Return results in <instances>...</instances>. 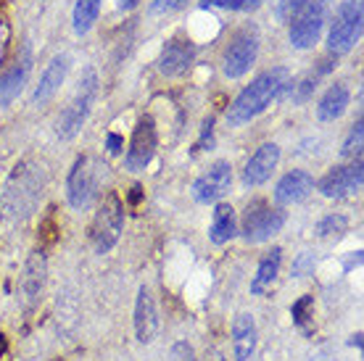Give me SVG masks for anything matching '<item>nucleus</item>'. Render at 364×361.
Masks as SVG:
<instances>
[{
  "mask_svg": "<svg viewBox=\"0 0 364 361\" xmlns=\"http://www.w3.org/2000/svg\"><path fill=\"white\" fill-rule=\"evenodd\" d=\"M29 66H32V58H29V48L24 45L21 55L14 61V66L9 72L0 74V106H11L18 98V92L24 90V85H27Z\"/></svg>",
  "mask_w": 364,
  "mask_h": 361,
  "instance_id": "obj_16",
  "label": "nucleus"
},
{
  "mask_svg": "<svg viewBox=\"0 0 364 361\" xmlns=\"http://www.w3.org/2000/svg\"><path fill=\"white\" fill-rule=\"evenodd\" d=\"M203 361H225V356H222L217 348H209V351H206V356H203Z\"/></svg>",
  "mask_w": 364,
  "mask_h": 361,
  "instance_id": "obj_36",
  "label": "nucleus"
},
{
  "mask_svg": "<svg viewBox=\"0 0 364 361\" xmlns=\"http://www.w3.org/2000/svg\"><path fill=\"white\" fill-rule=\"evenodd\" d=\"M277 163H280V145L264 143L251 158H248L246 169H243V185H246V188L264 185V182L272 177L274 169H277Z\"/></svg>",
  "mask_w": 364,
  "mask_h": 361,
  "instance_id": "obj_13",
  "label": "nucleus"
},
{
  "mask_svg": "<svg viewBox=\"0 0 364 361\" xmlns=\"http://www.w3.org/2000/svg\"><path fill=\"white\" fill-rule=\"evenodd\" d=\"M362 137H364V122L356 119L354 126H351V132H348V137H346V143L341 148V156H343V158H362Z\"/></svg>",
  "mask_w": 364,
  "mask_h": 361,
  "instance_id": "obj_26",
  "label": "nucleus"
},
{
  "mask_svg": "<svg viewBox=\"0 0 364 361\" xmlns=\"http://www.w3.org/2000/svg\"><path fill=\"white\" fill-rule=\"evenodd\" d=\"M328 69H330V66H325V69H319L317 74H309L306 80H301L299 85H293V87H296V90H293V100H296V103L309 100V95L314 92V87H317V77H319V74H325Z\"/></svg>",
  "mask_w": 364,
  "mask_h": 361,
  "instance_id": "obj_28",
  "label": "nucleus"
},
{
  "mask_svg": "<svg viewBox=\"0 0 364 361\" xmlns=\"http://www.w3.org/2000/svg\"><path fill=\"white\" fill-rule=\"evenodd\" d=\"M103 172H106V163H100L95 156H80L74 161L72 172L66 177V198L72 208L82 211L98 200Z\"/></svg>",
  "mask_w": 364,
  "mask_h": 361,
  "instance_id": "obj_2",
  "label": "nucleus"
},
{
  "mask_svg": "<svg viewBox=\"0 0 364 361\" xmlns=\"http://www.w3.org/2000/svg\"><path fill=\"white\" fill-rule=\"evenodd\" d=\"M311 266H314V259H311L309 253H301L299 262L293 264V274H296V277H304V274H306Z\"/></svg>",
  "mask_w": 364,
  "mask_h": 361,
  "instance_id": "obj_32",
  "label": "nucleus"
},
{
  "mask_svg": "<svg viewBox=\"0 0 364 361\" xmlns=\"http://www.w3.org/2000/svg\"><path fill=\"white\" fill-rule=\"evenodd\" d=\"M364 163L362 158H354L348 166H333L322 180L317 182V190L325 198H343L362 188Z\"/></svg>",
  "mask_w": 364,
  "mask_h": 361,
  "instance_id": "obj_10",
  "label": "nucleus"
},
{
  "mask_svg": "<svg viewBox=\"0 0 364 361\" xmlns=\"http://www.w3.org/2000/svg\"><path fill=\"white\" fill-rule=\"evenodd\" d=\"M95 95H98V74L92 72V69H87V72L80 77V87L74 92L72 103L66 106L61 119H58V129H55V132H58L61 140L77 137V132L82 129V124L87 122V117H90Z\"/></svg>",
  "mask_w": 364,
  "mask_h": 361,
  "instance_id": "obj_4",
  "label": "nucleus"
},
{
  "mask_svg": "<svg viewBox=\"0 0 364 361\" xmlns=\"http://www.w3.org/2000/svg\"><path fill=\"white\" fill-rule=\"evenodd\" d=\"M169 361H196V348L188 340H177L169 351Z\"/></svg>",
  "mask_w": 364,
  "mask_h": 361,
  "instance_id": "obj_29",
  "label": "nucleus"
},
{
  "mask_svg": "<svg viewBox=\"0 0 364 361\" xmlns=\"http://www.w3.org/2000/svg\"><path fill=\"white\" fill-rule=\"evenodd\" d=\"M100 3L103 0H77V6H74V32L77 35H87L92 29V24L98 21Z\"/></svg>",
  "mask_w": 364,
  "mask_h": 361,
  "instance_id": "obj_24",
  "label": "nucleus"
},
{
  "mask_svg": "<svg viewBox=\"0 0 364 361\" xmlns=\"http://www.w3.org/2000/svg\"><path fill=\"white\" fill-rule=\"evenodd\" d=\"M16 180H18V185H21V190H14V188L6 190V198H14V195H16V200L6 203V208L14 211V214H21V217H24V214L32 211L37 195H40L43 190H37V180L29 172H16Z\"/></svg>",
  "mask_w": 364,
  "mask_h": 361,
  "instance_id": "obj_21",
  "label": "nucleus"
},
{
  "mask_svg": "<svg viewBox=\"0 0 364 361\" xmlns=\"http://www.w3.org/2000/svg\"><path fill=\"white\" fill-rule=\"evenodd\" d=\"M232 185V166L230 161H217L209 166V172L200 174L198 180L193 182V200L196 203H217L219 198H225Z\"/></svg>",
  "mask_w": 364,
  "mask_h": 361,
  "instance_id": "obj_11",
  "label": "nucleus"
},
{
  "mask_svg": "<svg viewBox=\"0 0 364 361\" xmlns=\"http://www.w3.org/2000/svg\"><path fill=\"white\" fill-rule=\"evenodd\" d=\"M66 74H69V55L61 53L55 55L53 61L48 63V69L43 72V77H40V85H37L35 90V103L37 106H43V103H48V100L53 98L55 92H58V87L64 85Z\"/></svg>",
  "mask_w": 364,
  "mask_h": 361,
  "instance_id": "obj_19",
  "label": "nucleus"
},
{
  "mask_svg": "<svg viewBox=\"0 0 364 361\" xmlns=\"http://www.w3.org/2000/svg\"><path fill=\"white\" fill-rule=\"evenodd\" d=\"M330 0H301L291 16V45L296 50H309L319 43L322 27L328 21Z\"/></svg>",
  "mask_w": 364,
  "mask_h": 361,
  "instance_id": "obj_3",
  "label": "nucleus"
},
{
  "mask_svg": "<svg viewBox=\"0 0 364 361\" xmlns=\"http://www.w3.org/2000/svg\"><path fill=\"white\" fill-rule=\"evenodd\" d=\"M193 58H196V45L193 43H188V40H172V43H166L164 53L159 58V69L166 77H177V74L188 72Z\"/></svg>",
  "mask_w": 364,
  "mask_h": 361,
  "instance_id": "obj_18",
  "label": "nucleus"
},
{
  "mask_svg": "<svg viewBox=\"0 0 364 361\" xmlns=\"http://www.w3.org/2000/svg\"><path fill=\"white\" fill-rule=\"evenodd\" d=\"M346 106H348V87L343 82H338V85L328 87V92L319 100V106H317L319 122H336L338 117H343Z\"/></svg>",
  "mask_w": 364,
  "mask_h": 361,
  "instance_id": "obj_23",
  "label": "nucleus"
},
{
  "mask_svg": "<svg viewBox=\"0 0 364 361\" xmlns=\"http://www.w3.org/2000/svg\"><path fill=\"white\" fill-rule=\"evenodd\" d=\"M232 356L235 361H254L256 353V322L248 311H240L232 319Z\"/></svg>",
  "mask_w": 364,
  "mask_h": 361,
  "instance_id": "obj_17",
  "label": "nucleus"
},
{
  "mask_svg": "<svg viewBox=\"0 0 364 361\" xmlns=\"http://www.w3.org/2000/svg\"><path fill=\"white\" fill-rule=\"evenodd\" d=\"M135 338L137 343L151 345L159 335V327H161V319H159V306H156L154 293L143 285L137 290V298H135Z\"/></svg>",
  "mask_w": 364,
  "mask_h": 361,
  "instance_id": "obj_12",
  "label": "nucleus"
},
{
  "mask_svg": "<svg viewBox=\"0 0 364 361\" xmlns=\"http://www.w3.org/2000/svg\"><path fill=\"white\" fill-rule=\"evenodd\" d=\"M109 153H119V151H122V137L119 135H109Z\"/></svg>",
  "mask_w": 364,
  "mask_h": 361,
  "instance_id": "obj_35",
  "label": "nucleus"
},
{
  "mask_svg": "<svg viewBox=\"0 0 364 361\" xmlns=\"http://www.w3.org/2000/svg\"><path fill=\"white\" fill-rule=\"evenodd\" d=\"M351 345H356V348H362V335H354V338H351Z\"/></svg>",
  "mask_w": 364,
  "mask_h": 361,
  "instance_id": "obj_38",
  "label": "nucleus"
},
{
  "mask_svg": "<svg viewBox=\"0 0 364 361\" xmlns=\"http://www.w3.org/2000/svg\"><path fill=\"white\" fill-rule=\"evenodd\" d=\"M256 55H259V29L254 24H246L240 27L232 35L230 45L225 48V55H222V69L230 80H237L254 66Z\"/></svg>",
  "mask_w": 364,
  "mask_h": 361,
  "instance_id": "obj_8",
  "label": "nucleus"
},
{
  "mask_svg": "<svg viewBox=\"0 0 364 361\" xmlns=\"http://www.w3.org/2000/svg\"><path fill=\"white\" fill-rule=\"evenodd\" d=\"M348 230V219L343 214H328L325 219L317 222V237L322 240H333V237H341Z\"/></svg>",
  "mask_w": 364,
  "mask_h": 361,
  "instance_id": "obj_25",
  "label": "nucleus"
},
{
  "mask_svg": "<svg viewBox=\"0 0 364 361\" xmlns=\"http://www.w3.org/2000/svg\"><path fill=\"white\" fill-rule=\"evenodd\" d=\"M237 235V217L235 208L230 203H217L214 214H211V227H209V240L214 245H225Z\"/></svg>",
  "mask_w": 364,
  "mask_h": 361,
  "instance_id": "obj_20",
  "label": "nucleus"
},
{
  "mask_svg": "<svg viewBox=\"0 0 364 361\" xmlns=\"http://www.w3.org/2000/svg\"><path fill=\"white\" fill-rule=\"evenodd\" d=\"M235 3V11H254L262 6V0H232Z\"/></svg>",
  "mask_w": 364,
  "mask_h": 361,
  "instance_id": "obj_33",
  "label": "nucleus"
},
{
  "mask_svg": "<svg viewBox=\"0 0 364 361\" xmlns=\"http://www.w3.org/2000/svg\"><path fill=\"white\" fill-rule=\"evenodd\" d=\"M285 219H288V214L280 206H269L262 198L251 200L246 206V214H243V225H240L243 240L246 243H267L285 227Z\"/></svg>",
  "mask_w": 364,
  "mask_h": 361,
  "instance_id": "obj_6",
  "label": "nucleus"
},
{
  "mask_svg": "<svg viewBox=\"0 0 364 361\" xmlns=\"http://www.w3.org/2000/svg\"><path fill=\"white\" fill-rule=\"evenodd\" d=\"M291 87V72L285 66H277V69H269V72L259 74L246 90L235 98V103L230 106L228 111V124L230 126H240L256 119L262 111L277 100L282 92Z\"/></svg>",
  "mask_w": 364,
  "mask_h": 361,
  "instance_id": "obj_1",
  "label": "nucleus"
},
{
  "mask_svg": "<svg viewBox=\"0 0 364 361\" xmlns=\"http://www.w3.org/2000/svg\"><path fill=\"white\" fill-rule=\"evenodd\" d=\"M188 6V0H154L151 11L154 14H172V11H180Z\"/></svg>",
  "mask_w": 364,
  "mask_h": 361,
  "instance_id": "obj_30",
  "label": "nucleus"
},
{
  "mask_svg": "<svg viewBox=\"0 0 364 361\" xmlns=\"http://www.w3.org/2000/svg\"><path fill=\"white\" fill-rule=\"evenodd\" d=\"M6 353V338H3V330H0V356Z\"/></svg>",
  "mask_w": 364,
  "mask_h": 361,
  "instance_id": "obj_39",
  "label": "nucleus"
},
{
  "mask_svg": "<svg viewBox=\"0 0 364 361\" xmlns=\"http://www.w3.org/2000/svg\"><path fill=\"white\" fill-rule=\"evenodd\" d=\"M122 230H124V206H122L117 193H106L103 200L98 203V211H95L92 230H90L95 251L109 253L119 243Z\"/></svg>",
  "mask_w": 364,
  "mask_h": 361,
  "instance_id": "obj_5",
  "label": "nucleus"
},
{
  "mask_svg": "<svg viewBox=\"0 0 364 361\" xmlns=\"http://www.w3.org/2000/svg\"><path fill=\"white\" fill-rule=\"evenodd\" d=\"M362 18L364 6L362 0H343L338 6V14L333 18V27L328 35V50L336 55L348 53L362 37Z\"/></svg>",
  "mask_w": 364,
  "mask_h": 361,
  "instance_id": "obj_7",
  "label": "nucleus"
},
{
  "mask_svg": "<svg viewBox=\"0 0 364 361\" xmlns=\"http://www.w3.org/2000/svg\"><path fill=\"white\" fill-rule=\"evenodd\" d=\"M311 308H314V296H301L291 306L293 325L301 327V330H306V325H309V319H311Z\"/></svg>",
  "mask_w": 364,
  "mask_h": 361,
  "instance_id": "obj_27",
  "label": "nucleus"
},
{
  "mask_svg": "<svg viewBox=\"0 0 364 361\" xmlns=\"http://www.w3.org/2000/svg\"><path fill=\"white\" fill-rule=\"evenodd\" d=\"M299 3L301 0H274V14H277V18L288 21L293 16V11L299 9Z\"/></svg>",
  "mask_w": 364,
  "mask_h": 361,
  "instance_id": "obj_31",
  "label": "nucleus"
},
{
  "mask_svg": "<svg viewBox=\"0 0 364 361\" xmlns=\"http://www.w3.org/2000/svg\"><path fill=\"white\" fill-rule=\"evenodd\" d=\"M311 190H314V177L309 172H304V169H293L277 182L274 200L280 206H293V203H301V200L309 198Z\"/></svg>",
  "mask_w": 364,
  "mask_h": 361,
  "instance_id": "obj_15",
  "label": "nucleus"
},
{
  "mask_svg": "<svg viewBox=\"0 0 364 361\" xmlns=\"http://www.w3.org/2000/svg\"><path fill=\"white\" fill-rule=\"evenodd\" d=\"M156 148H159V135H156V124L151 117H143L137 122L132 140H129L127 156H124V166L129 172H143L148 163L154 161Z\"/></svg>",
  "mask_w": 364,
  "mask_h": 361,
  "instance_id": "obj_9",
  "label": "nucleus"
},
{
  "mask_svg": "<svg viewBox=\"0 0 364 361\" xmlns=\"http://www.w3.org/2000/svg\"><path fill=\"white\" fill-rule=\"evenodd\" d=\"M46 274H48V262L43 251L29 253L24 271H21V280H18V290H21V298L27 306H35L40 301V293L46 288Z\"/></svg>",
  "mask_w": 364,
  "mask_h": 361,
  "instance_id": "obj_14",
  "label": "nucleus"
},
{
  "mask_svg": "<svg viewBox=\"0 0 364 361\" xmlns=\"http://www.w3.org/2000/svg\"><path fill=\"white\" fill-rule=\"evenodd\" d=\"M280 264H282V248L274 245L272 251L259 262V266H256V274H254V280H251V293H254V296H264L267 290L272 288V282L277 280V274H280Z\"/></svg>",
  "mask_w": 364,
  "mask_h": 361,
  "instance_id": "obj_22",
  "label": "nucleus"
},
{
  "mask_svg": "<svg viewBox=\"0 0 364 361\" xmlns=\"http://www.w3.org/2000/svg\"><path fill=\"white\" fill-rule=\"evenodd\" d=\"M137 3H140V0H119V9H122V11H132Z\"/></svg>",
  "mask_w": 364,
  "mask_h": 361,
  "instance_id": "obj_37",
  "label": "nucleus"
},
{
  "mask_svg": "<svg viewBox=\"0 0 364 361\" xmlns=\"http://www.w3.org/2000/svg\"><path fill=\"white\" fill-rule=\"evenodd\" d=\"M200 6H217V9H232L235 11V3H232V0H200Z\"/></svg>",
  "mask_w": 364,
  "mask_h": 361,
  "instance_id": "obj_34",
  "label": "nucleus"
}]
</instances>
